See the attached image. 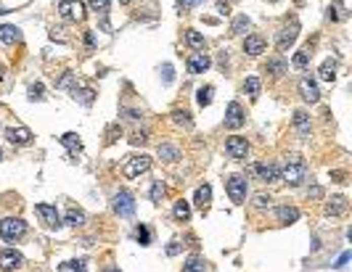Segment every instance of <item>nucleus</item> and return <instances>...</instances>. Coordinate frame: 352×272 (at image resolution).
Returning a JSON list of instances; mask_svg holds the SVG:
<instances>
[{"instance_id": "obj_48", "label": "nucleus", "mask_w": 352, "mask_h": 272, "mask_svg": "<svg viewBox=\"0 0 352 272\" xmlns=\"http://www.w3.org/2000/svg\"><path fill=\"white\" fill-rule=\"evenodd\" d=\"M347 262H349V254H342V256H339V262H336L334 267H336V269H342V267H344Z\"/></svg>"}, {"instance_id": "obj_47", "label": "nucleus", "mask_w": 352, "mask_h": 272, "mask_svg": "<svg viewBox=\"0 0 352 272\" xmlns=\"http://www.w3.org/2000/svg\"><path fill=\"white\" fill-rule=\"evenodd\" d=\"M178 251H180V243H178V241H172V243L167 246V254H170V256H175Z\"/></svg>"}, {"instance_id": "obj_49", "label": "nucleus", "mask_w": 352, "mask_h": 272, "mask_svg": "<svg viewBox=\"0 0 352 272\" xmlns=\"http://www.w3.org/2000/svg\"><path fill=\"white\" fill-rule=\"evenodd\" d=\"M331 177H334L336 183H344V172H331Z\"/></svg>"}, {"instance_id": "obj_23", "label": "nucleus", "mask_w": 352, "mask_h": 272, "mask_svg": "<svg viewBox=\"0 0 352 272\" xmlns=\"http://www.w3.org/2000/svg\"><path fill=\"white\" fill-rule=\"evenodd\" d=\"M61 143L69 148V153H82V140H80V135H74V132L61 135Z\"/></svg>"}, {"instance_id": "obj_44", "label": "nucleus", "mask_w": 352, "mask_h": 272, "mask_svg": "<svg viewBox=\"0 0 352 272\" xmlns=\"http://www.w3.org/2000/svg\"><path fill=\"white\" fill-rule=\"evenodd\" d=\"M307 198L321 201V198H323V188H321V185H310V188H307Z\"/></svg>"}, {"instance_id": "obj_32", "label": "nucleus", "mask_w": 352, "mask_h": 272, "mask_svg": "<svg viewBox=\"0 0 352 272\" xmlns=\"http://www.w3.org/2000/svg\"><path fill=\"white\" fill-rule=\"evenodd\" d=\"M88 267H85V262L82 259H69V262H64V264H58V272H85Z\"/></svg>"}, {"instance_id": "obj_51", "label": "nucleus", "mask_w": 352, "mask_h": 272, "mask_svg": "<svg viewBox=\"0 0 352 272\" xmlns=\"http://www.w3.org/2000/svg\"><path fill=\"white\" fill-rule=\"evenodd\" d=\"M0 79H3V69H0Z\"/></svg>"}, {"instance_id": "obj_24", "label": "nucleus", "mask_w": 352, "mask_h": 272, "mask_svg": "<svg viewBox=\"0 0 352 272\" xmlns=\"http://www.w3.org/2000/svg\"><path fill=\"white\" fill-rule=\"evenodd\" d=\"M157 153H159V159H164V161H178L180 159V151L175 146H170V143H162L157 148Z\"/></svg>"}, {"instance_id": "obj_11", "label": "nucleus", "mask_w": 352, "mask_h": 272, "mask_svg": "<svg viewBox=\"0 0 352 272\" xmlns=\"http://www.w3.org/2000/svg\"><path fill=\"white\" fill-rule=\"evenodd\" d=\"M6 140L11 146H29L32 143V132L27 127H8L6 129Z\"/></svg>"}, {"instance_id": "obj_20", "label": "nucleus", "mask_w": 352, "mask_h": 272, "mask_svg": "<svg viewBox=\"0 0 352 272\" xmlns=\"http://www.w3.org/2000/svg\"><path fill=\"white\" fill-rule=\"evenodd\" d=\"M347 209V198L344 196H334L331 201L326 204V214H331V217H339L342 211Z\"/></svg>"}, {"instance_id": "obj_38", "label": "nucleus", "mask_w": 352, "mask_h": 272, "mask_svg": "<svg viewBox=\"0 0 352 272\" xmlns=\"http://www.w3.org/2000/svg\"><path fill=\"white\" fill-rule=\"evenodd\" d=\"M307 64H310V56H307V51H299V53H294V66H297V69H307Z\"/></svg>"}, {"instance_id": "obj_46", "label": "nucleus", "mask_w": 352, "mask_h": 272, "mask_svg": "<svg viewBox=\"0 0 352 272\" xmlns=\"http://www.w3.org/2000/svg\"><path fill=\"white\" fill-rule=\"evenodd\" d=\"M29 98H43V85H40V82H34V85H29Z\"/></svg>"}, {"instance_id": "obj_39", "label": "nucleus", "mask_w": 352, "mask_h": 272, "mask_svg": "<svg viewBox=\"0 0 352 272\" xmlns=\"http://www.w3.org/2000/svg\"><path fill=\"white\" fill-rule=\"evenodd\" d=\"M90 8L98 11L101 16H106L109 14V0H90Z\"/></svg>"}, {"instance_id": "obj_10", "label": "nucleus", "mask_w": 352, "mask_h": 272, "mask_svg": "<svg viewBox=\"0 0 352 272\" xmlns=\"http://www.w3.org/2000/svg\"><path fill=\"white\" fill-rule=\"evenodd\" d=\"M252 172H254V174H260V180H262V183H278V180H281V169L276 167V164H270V161L254 164Z\"/></svg>"}, {"instance_id": "obj_50", "label": "nucleus", "mask_w": 352, "mask_h": 272, "mask_svg": "<svg viewBox=\"0 0 352 272\" xmlns=\"http://www.w3.org/2000/svg\"><path fill=\"white\" fill-rule=\"evenodd\" d=\"M103 272H120V267H106V269H103Z\"/></svg>"}, {"instance_id": "obj_52", "label": "nucleus", "mask_w": 352, "mask_h": 272, "mask_svg": "<svg viewBox=\"0 0 352 272\" xmlns=\"http://www.w3.org/2000/svg\"><path fill=\"white\" fill-rule=\"evenodd\" d=\"M0 159H3V151H0Z\"/></svg>"}, {"instance_id": "obj_13", "label": "nucleus", "mask_w": 352, "mask_h": 272, "mask_svg": "<svg viewBox=\"0 0 352 272\" xmlns=\"http://www.w3.org/2000/svg\"><path fill=\"white\" fill-rule=\"evenodd\" d=\"M225 127H228V129L244 127V109H241V103L233 101V103L228 106V111H225Z\"/></svg>"}, {"instance_id": "obj_18", "label": "nucleus", "mask_w": 352, "mask_h": 272, "mask_svg": "<svg viewBox=\"0 0 352 272\" xmlns=\"http://www.w3.org/2000/svg\"><path fill=\"white\" fill-rule=\"evenodd\" d=\"M21 40V29L14 27V24H0V42H6V45H14Z\"/></svg>"}, {"instance_id": "obj_25", "label": "nucleus", "mask_w": 352, "mask_h": 272, "mask_svg": "<svg viewBox=\"0 0 352 272\" xmlns=\"http://www.w3.org/2000/svg\"><path fill=\"white\" fill-rule=\"evenodd\" d=\"M212 96H215V87H212V85H204V87H199V90H196V103L204 109V106H209V103H212Z\"/></svg>"}, {"instance_id": "obj_2", "label": "nucleus", "mask_w": 352, "mask_h": 272, "mask_svg": "<svg viewBox=\"0 0 352 272\" xmlns=\"http://www.w3.org/2000/svg\"><path fill=\"white\" fill-rule=\"evenodd\" d=\"M0 235H3V241L16 243L19 238L27 235V222L19 219V217H6L3 222H0Z\"/></svg>"}, {"instance_id": "obj_9", "label": "nucleus", "mask_w": 352, "mask_h": 272, "mask_svg": "<svg viewBox=\"0 0 352 272\" xmlns=\"http://www.w3.org/2000/svg\"><path fill=\"white\" fill-rule=\"evenodd\" d=\"M299 96L307 101V103H318L321 101V90H318V85H315V79L310 74H304L299 79Z\"/></svg>"}, {"instance_id": "obj_29", "label": "nucleus", "mask_w": 352, "mask_h": 272, "mask_svg": "<svg viewBox=\"0 0 352 272\" xmlns=\"http://www.w3.org/2000/svg\"><path fill=\"white\" fill-rule=\"evenodd\" d=\"M183 272H207V262L202 256H191L188 262L183 264Z\"/></svg>"}, {"instance_id": "obj_15", "label": "nucleus", "mask_w": 352, "mask_h": 272, "mask_svg": "<svg viewBox=\"0 0 352 272\" xmlns=\"http://www.w3.org/2000/svg\"><path fill=\"white\" fill-rule=\"evenodd\" d=\"M209 66H212V58H209L207 53H193L188 58V72L191 74H204Z\"/></svg>"}, {"instance_id": "obj_8", "label": "nucleus", "mask_w": 352, "mask_h": 272, "mask_svg": "<svg viewBox=\"0 0 352 272\" xmlns=\"http://www.w3.org/2000/svg\"><path fill=\"white\" fill-rule=\"evenodd\" d=\"M34 214L40 217V222L45 228H58V224H61V217H58L56 206H51V204H37L34 206Z\"/></svg>"}, {"instance_id": "obj_12", "label": "nucleus", "mask_w": 352, "mask_h": 272, "mask_svg": "<svg viewBox=\"0 0 352 272\" xmlns=\"http://www.w3.org/2000/svg\"><path fill=\"white\" fill-rule=\"evenodd\" d=\"M21 264H24V256H21L19 251H14V248H6V251H0V269H19Z\"/></svg>"}, {"instance_id": "obj_16", "label": "nucleus", "mask_w": 352, "mask_h": 272, "mask_svg": "<svg viewBox=\"0 0 352 272\" xmlns=\"http://www.w3.org/2000/svg\"><path fill=\"white\" fill-rule=\"evenodd\" d=\"M193 204L202 211H207L209 204H212V188H209V185H199L196 193H193Z\"/></svg>"}, {"instance_id": "obj_37", "label": "nucleus", "mask_w": 352, "mask_h": 272, "mask_svg": "<svg viewBox=\"0 0 352 272\" xmlns=\"http://www.w3.org/2000/svg\"><path fill=\"white\" fill-rule=\"evenodd\" d=\"M164 193H167V188H164L162 180H157L154 185H151V201H154V204H159V201L164 198Z\"/></svg>"}, {"instance_id": "obj_22", "label": "nucleus", "mask_w": 352, "mask_h": 272, "mask_svg": "<svg viewBox=\"0 0 352 272\" xmlns=\"http://www.w3.org/2000/svg\"><path fill=\"white\" fill-rule=\"evenodd\" d=\"M172 214H175V219L178 222H188L191 219V204L188 201H178V204H175V209H172Z\"/></svg>"}, {"instance_id": "obj_3", "label": "nucleus", "mask_w": 352, "mask_h": 272, "mask_svg": "<svg viewBox=\"0 0 352 272\" xmlns=\"http://www.w3.org/2000/svg\"><path fill=\"white\" fill-rule=\"evenodd\" d=\"M151 169V159L146 156V153H135V156H127L125 159V164H122V174L125 177H140L143 172H148Z\"/></svg>"}, {"instance_id": "obj_43", "label": "nucleus", "mask_w": 352, "mask_h": 272, "mask_svg": "<svg viewBox=\"0 0 352 272\" xmlns=\"http://www.w3.org/2000/svg\"><path fill=\"white\" fill-rule=\"evenodd\" d=\"M146 140H148V132H146V129H140V132H133L130 143L133 146H140V143H146Z\"/></svg>"}, {"instance_id": "obj_5", "label": "nucleus", "mask_w": 352, "mask_h": 272, "mask_svg": "<svg viewBox=\"0 0 352 272\" xmlns=\"http://www.w3.org/2000/svg\"><path fill=\"white\" fill-rule=\"evenodd\" d=\"M225 191H228L233 204H244V201H246V177L244 174L228 177V180H225Z\"/></svg>"}, {"instance_id": "obj_27", "label": "nucleus", "mask_w": 352, "mask_h": 272, "mask_svg": "<svg viewBox=\"0 0 352 272\" xmlns=\"http://www.w3.org/2000/svg\"><path fill=\"white\" fill-rule=\"evenodd\" d=\"M64 222L69 224V228H80V224H85V211H80V209H69Z\"/></svg>"}, {"instance_id": "obj_1", "label": "nucleus", "mask_w": 352, "mask_h": 272, "mask_svg": "<svg viewBox=\"0 0 352 272\" xmlns=\"http://www.w3.org/2000/svg\"><path fill=\"white\" fill-rule=\"evenodd\" d=\"M281 180L286 185L297 188L307 180V161H304L299 153H289L286 161H284V172H281Z\"/></svg>"}, {"instance_id": "obj_17", "label": "nucleus", "mask_w": 352, "mask_h": 272, "mask_svg": "<svg viewBox=\"0 0 352 272\" xmlns=\"http://www.w3.org/2000/svg\"><path fill=\"white\" fill-rule=\"evenodd\" d=\"M244 53H249V56L265 53V40L260 37V34H249V37L244 40Z\"/></svg>"}, {"instance_id": "obj_14", "label": "nucleus", "mask_w": 352, "mask_h": 272, "mask_svg": "<svg viewBox=\"0 0 352 272\" xmlns=\"http://www.w3.org/2000/svg\"><path fill=\"white\" fill-rule=\"evenodd\" d=\"M297 32H299V24L294 21L291 27H284L278 32V51H289L291 45H294V40H297Z\"/></svg>"}, {"instance_id": "obj_7", "label": "nucleus", "mask_w": 352, "mask_h": 272, "mask_svg": "<svg viewBox=\"0 0 352 272\" xmlns=\"http://www.w3.org/2000/svg\"><path fill=\"white\" fill-rule=\"evenodd\" d=\"M225 151H228V156H230V159L241 161V159H246V156H249V143H246V138L233 135V138H228Z\"/></svg>"}, {"instance_id": "obj_42", "label": "nucleus", "mask_w": 352, "mask_h": 272, "mask_svg": "<svg viewBox=\"0 0 352 272\" xmlns=\"http://www.w3.org/2000/svg\"><path fill=\"white\" fill-rule=\"evenodd\" d=\"M162 74H164V77H162V79H164V85H172L175 72H172V66H170V64H164V66H162Z\"/></svg>"}, {"instance_id": "obj_45", "label": "nucleus", "mask_w": 352, "mask_h": 272, "mask_svg": "<svg viewBox=\"0 0 352 272\" xmlns=\"http://www.w3.org/2000/svg\"><path fill=\"white\" fill-rule=\"evenodd\" d=\"M204 0H178V6H180V11H191V8H196V6H202Z\"/></svg>"}, {"instance_id": "obj_34", "label": "nucleus", "mask_w": 352, "mask_h": 272, "mask_svg": "<svg viewBox=\"0 0 352 272\" xmlns=\"http://www.w3.org/2000/svg\"><path fill=\"white\" fill-rule=\"evenodd\" d=\"M260 87H262L260 77H246V82H244V90L249 93L252 98H257V96H260Z\"/></svg>"}, {"instance_id": "obj_26", "label": "nucleus", "mask_w": 352, "mask_h": 272, "mask_svg": "<svg viewBox=\"0 0 352 272\" xmlns=\"http://www.w3.org/2000/svg\"><path fill=\"white\" fill-rule=\"evenodd\" d=\"M72 98L82 106H93V101H96V93H93L90 87H82V90H74L72 93Z\"/></svg>"}, {"instance_id": "obj_6", "label": "nucleus", "mask_w": 352, "mask_h": 272, "mask_svg": "<svg viewBox=\"0 0 352 272\" xmlns=\"http://www.w3.org/2000/svg\"><path fill=\"white\" fill-rule=\"evenodd\" d=\"M114 211L120 217H133L135 214V198L133 193H127V191H120L114 196Z\"/></svg>"}, {"instance_id": "obj_19", "label": "nucleus", "mask_w": 352, "mask_h": 272, "mask_svg": "<svg viewBox=\"0 0 352 272\" xmlns=\"http://www.w3.org/2000/svg\"><path fill=\"white\" fill-rule=\"evenodd\" d=\"M276 217L284 222V224H291V222L299 219V209H294V206H278L276 209Z\"/></svg>"}, {"instance_id": "obj_31", "label": "nucleus", "mask_w": 352, "mask_h": 272, "mask_svg": "<svg viewBox=\"0 0 352 272\" xmlns=\"http://www.w3.org/2000/svg\"><path fill=\"white\" fill-rule=\"evenodd\" d=\"M267 74H273V77H281V74H284L286 72V61H284V58H270V61H267Z\"/></svg>"}, {"instance_id": "obj_28", "label": "nucleus", "mask_w": 352, "mask_h": 272, "mask_svg": "<svg viewBox=\"0 0 352 272\" xmlns=\"http://www.w3.org/2000/svg\"><path fill=\"white\" fill-rule=\"evenodd\" d=\"M321 79H326V82H334L336 79V61H334V58L323 61V66H321Z\"/></svg>"}, {"instance_id": "obj_40", "label": "nucleus", "mask_w": 352, "mask_h": 272, "mask_svg": "<svg viewBox=\"0 0 352 272\" xmlns=\"http://www.w3.org/2000/svg\"><path fill=\"white\" fill-rule=\"evenodd\" d=\"M342 8H344V3H339V0H336V3H334L331 8H328V19H334V21H339V19L344 16V14H342Z\"/></svg>"}, {"instance_id": "obj_33", "label": "nucleus", "mask_w": 352, "mask_h": 272, "mask_svg": "<svg viewBox=\"0 0 352 272\" xmlns=\"http://www.w3.org/2000/svg\"><path fill=\"white\" fill-rule=\"evenodd\" d=\"M185 42H188L191 45V48H204V34L202 32H196V29H188V32H185Z\"/></svg>"}, {"instance_id": "obj_21", "label": "nucleus", "mask_w": 352, "mask_h": 272, "mask_svg": "<svg viewBox=\"0 0 352 272\" xmlns=\"http://www.w3.org/2000/svg\"><path fill=\"white\" fill-rule=\"evenodd\" d=\"M294 127H297V132L302 138H307L310 135V116L304 111H294Z\"/></svg>"}, {"instance_id": "obj_35", "label": "nucleus", "mask_w": 352, "mask_h": 272, "mask_svg": "<svg viewBox=\"0 0 352 272\" xmlns=\"http://www.w3.org/2000/svg\"><path fill=\"white\" fill-rule=\"evenodd\" d=\"M249 24H252V21L246 16H236V19H233V24H230V32L233 34H244L246 29H249Z\"/></svg>"}, {"instance_id": "obj_4", "label": "nucleus", "mask_w": 352, "mask_h": 272, "mask_svg": "<svg viewBox=\"0 0 352 272\" xmlns=\"http://www.w3.org/2000/svg\"><path fill=\"white\" fill-rule=\"evenodd\" d=\"M58 14H61L66 21H85L88 11H85V3H82V0H61V3H58Z\"/></svg>"}, {"instance_id": "obj_30", "label": "nucleus", "mask_w": 352, "mask_h": 272, "mask_svg": "<svg viewBox=\"0 0 352 272\" xmlns=\"http://www.w3.org/2000/svg\"><path fill=\"white\" fill-rule=\"evenodd\" d=\"M172 122L178 124V127H185V129H191L193 127V119H191V114L188 111H172Z\"/></svg>"}, {"instance_id": "obj_41", "label": "nucleus", "mask_w": 352, "mask_h": 272, "mask_svg": "<svg viewBox=\"0 0 352 272\" xmlns=\"http://www.w3.org/2000/svg\"><path fill=\"white\" fill-rule=\"evenodd\" d=\"M254 206H257V209H265V206H270V196H265V193H257V196H254Z\"/></svg>"}, {"instance_id": "obj_36", "label": "nucleus", "mask_w": 352, "mask_h": 272, "mask_svg": "<svg viewBox=\"0 0 352 272\" xmlns=\"http://www.w3.org/2000/svg\"><path fill=\"white\" fill-rule=\"evenodd\" d=\"M135 238H138L140 246H148L151 243V230L146 228V224H138V228H135Z\"/></svg>"}]
</instances>
